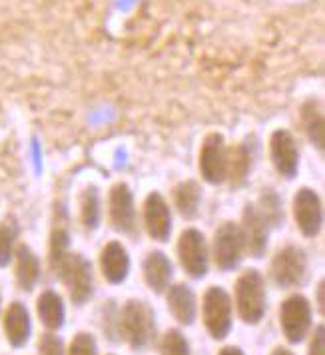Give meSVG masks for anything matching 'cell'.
Segmentation results:
<instances>
[{
    "mask_svg": "<svg viewBox=\"0 0 325 355\" xmlns=\"http://www.w3.org/2000/svg\"><path fill=\"white\" fill-rule=\"evenodd\" d=\"M156 313L148 302L128 300L118 309V336L130 345L132 352H146L156 341Z\"/></svg>",
    "mask_w": 325,
    "mask_h": 355,
    "instance_id": "6da1fadb",
    "label": "cell"
},
{
    "mask_svg": "<svg viewBox=\"0 0 325 355\" xmlns=\"http://www.w3.org/2000/svg\"><path fill=\"white\" fill-rule=\"evenodd\" d=\"M236 309L240 320L247 325H258L265 318L267 309V291H265V277L260 270L249 268L244 270L236 279L234 288Z\"/></svg>",
    "mask_w": 325,
    "mask_h": 355,
    "instance_id": "7a4b0ae2",
    "label": "cell"
},
{
    "mask_svg": "<svg viewBox=\"0 0 325 355\" xmlns=\"http://www.w3.org/2000/svg\"><path fill=\"white\" fill-rule=\"evenodd\" d=\"M56 277L64 284L68 297L74 306H86L94 295V270L92 263L78 252H68L60 261Z\"/></svg>",
    "mask_w": 325,
    "mask_h": 355,
    "instance_id": "3957f363",
    "label": "cell"
},
{
    "mask_svg": "<svg viewBox=\"0 0 325 355\" xmlns=\"http://www.w3.org/2000/svg\"><path fill=\"white\" fill-rule=\"evenodd\" d=\"M202 320L211 339L224 341L234 327L231 297L222 286H210L202 297Z\"/></svg>",
    "mask_w": 325,
    "mask_h": 355,
    "instance_id": "277c9868",
    "label": "cell"
},
{
    "mask_svg": "<svg viewBox=\"0 0 325 355\" xmlns=\"http://www.w3.org/2000/svg\"><path fill=\"white\" fill-rule=\"evenodd\" d=\"M308 254L299 245L279 248L270 263V275L274 284L281 290H293L304 286V282L308 279Z\"/></svg>",
    "mask_w": 325,
    "mask_h": 355,
    "instance_id": "5b68a950",
    "label": "cell"
},
{
    "mask_svg": "<svg viewBox=\"0 0 325 355\" xmlns=\"http://www.w3.org/2000/svg\"><path fill=\"white\" fill-rule=\"evenodd\" d=\"M178 259L182 270L192 279H202L208 275L210 270V245L206 236L195 230V227H186L178 238Z\"/></svg>",
    "mask_w": 325,
    "mask_h": 355,
    "instance_id": "8992f818",
    "label": "cell"
},
{
    "mask_svg": "<svg viewBox=\"0 0 325 355\" xmlns=\"http://www.w3.org/2000/svg\"><path fill=\"white\" fill-rule=\"evenodd\" d=\"M313 309L311 302L304 293H292L279 306V325L283 338L290 343H301L308 338L313 325Z\"/></svg>",
    "mask_w": 325,
    "mask_h": 355,
    "instance_id": "52a82bcc",
    "label": "cell"
},
{
    "mask_svg": "<svg viewBox=\"0 0 325 355\" xmlns=\"http://www.w3.org/2000/svg\"><path fill=\"white\" fill-rule=\"evenodd\" d=\"M245 256V242L242 236L240 224L224 222L216 230L213 242H211V258L218 270L234 272Z\"/></svg>",
    "mask_w": 325,
    "mask_h": 355,
    "instance_id": "ba28073f",
    "label": "cell"
},
{
    "mask_svg": "<svg viewBox=\"0 0 325 355\" xmlns=\"http://www.w3.org/2000/svg\"><path fill=\"white\" fill-rule=\"evenodd\" d=\"M200 176L211 186H220L228 180V144L222 134L211 132L200 148Z\"/></svg>",
    "mask_w": 325,
    "mask_h": 355,
    "instance_id": "9c48e42d",
    "label": "cell"
},
{
    "mask_svg": "<svg viewBox=\"0 0 325 355\" xmlns=\"http://www.w3.org/2000/svg\"><path fill=\"white\" fill-rule=\"evenodd\" d=\"M108 220H110V226L124 236H136L138 232V214H136L134 194H132L130 186L124 182H118L110 188Z\"/></svg>",
    "mask_w": 325,
    "mask_h": 355,
    "instance_id": "30bf717a",
    "label": "cell"
},
{
    "mask_svg": "<svg viewBox=\"0 0 325 355\" xmlns=\"http://www.w3.org/2000/svg\"><path fill=\"white\" fill-rule=\"evenodd\" d=\"M295 226L306 238H315L324 227V204L313 188H299L292 200Z\"/></svg>",
    "mask_w": 325,
    "mask_h": 355,
    "instance_id": "8fae6325",
    "label": "cell"
},
{
    "mask_svg": "<svg viewBox=\"0 0 325 355\" xmlns=\"http://www.w3.org/2000/svg\"><path fill=\"white\" fill-rule=\"evenodd\" d=\"M270 160L276 172L286 180H293L299 172V146L290 130L279 128L270 138Z\"/></svg>",
    "mask_w": 325,
    "mask_h": 355,
    "instance_id": "7c38bea8",
    "label": "cell"
},
{
    "mask_svg": "<svg viewBox=\"0 0 325 355\" xmlns=\"http://www.w3.org/2000/svg\"><path fill=\"white\" fill-rule=\"evenodd\" d=\"M144 230L154 242L166 243L172 234V208L160 192H150L144 200Z\"/></svg>",
    "mask_w": 325,
    "mask_h": 355,
    "instance_id": "4fadbf2b",
    "label": "cell"
},
{
    "mask_svg": "<svg viewBox=\"0 0 325 355\" xmlns=\"http://www.w3.org/2000/svg\"><path fill=\"white\" fill-rule=\"evenodd\" d=\"M240 230H242V236H244L245 254H249L254 259L263 258V254L267 250L270 230L272 227L265 222V218L261 216L254 202L245 204L244 211H242Z\"/></svg>",
    "mask_w": 325,
    "mask_h": 355,
    "instance_id": "5bb4252c",
    "label": "cell"
},
{
    "mask_svg": "<svg viewBox=\"0 0 325 355\" xmlns=\"http://www.w3.org/2000/svg\"><path fill=\"white\" fill-rule=\"evenodd\" d=\"M98 263H100V272L104 275V279L112 286L124 284L130 275V254L118 240L104 243L98 256Z\"/></svg>",
    "mask_w": 325,
    "mask_h": 355,
    "instance_id": "9a60e30c",
    "label": "cell"
},
{
    "mask_svg": "<svg viewBox=\"0 0 325 355\" xmlns=\"http://www.w3.org/2000/svg\"><path fill=\"white\" fill-rule=\"evenodd\" d=\"M2 331L12 347H24L33 336L30 311L22 302H12L2 313Z\"/></svg>",
    "mask_w": 325,
    "mask_h": 355,
    "instance_id": "2e32d148",
    "label": "cell"
},
{
    "mask_svg": "<svg viewBox=\"0 0 325 355\" xmlns=\"http://www.w3.org/2000/svg\"><path fill=\"white\" fill-rule=\"evenodd\" d=\"M70 252V232H68V214H66L64 204H56L54 208V220H52V230H50L49 242V266L50 272L56 274L60 261L66 258Z\"/></svg>",
    "mask_w": 325,
    "mask_h": 355,
    "instance_id": "e0dca14e",
    "label": "cell"
},
{
    "mask_svg": "<svg viewBox=\"0 0 325 355\" xmlns=\"http://www.w3.org/2000/svg\"><path fill=\"white\" fill-rule=\"evenodd\" d=\"M142 275H144V282L150 290L154 293H164V291L170 288L172 284V277H174V266L170 258L160 252V250H154L150 252L144 263H142Z\"/></svg>",
    "mask_w": 325,
    "mask_h": 355,
    "instance_id": "ac0fdd59",
    "label": "cell"
},
{
    "mask_svg": "<svg viewBox=\"0 0 325 355\" xmlns=\"http://www.w3.org/2000/svg\"><path fill=\"white\" fill-rule=\"evenodd\" d=\"M15 279L22 291H33L40 279V259L28 243H17L15 250Z\"/></svg>",
    "mask_w": 325,
    "mask_h": 355,
    "instance_id": "d6986e66",
    "label": "cell"
},
{
    "mask_svg": "<svg viewBox=\"0 0 325 355\" xmlns=\"http://www.w3.org/2000/svg\"><path fill=\"white\" fill-rule=\"evenodd\" d=\"M166 291L168 309L174 315V320L182 325H194L197 318V300L194 290L188 284H174Z\"/></svg>",
    "mask_w": 325,
    "mask_h": 355,
    "instance_id": "ffe728a7",
    "label": "cell"
},
{
    "mask_svg": "<svg viewBox=\"0 0 325 355\" xmlns=\"http://www.w3.org/2000/svg\"><path fill=\"white\" fill-rule=\"evenodd\" d=\"M254 160H256V146L249 140L228 148V180L226 182H229L234 188L244 186L247 176L252 174Z\"/></svg>",
    "mask_w": 325,
    "mask_h": 355,
    "instance_id": "44dd1931",
    "label": "cell"
},
{
    "mask_svg": "<svg viewBox=\"0 0 325 355\" xmlns=\"http://www.w3.org/2000/svg\"><path fill=\"white\" fill-rule=\"evenodd\" d=\"M36 313L40 323L49 331H58L62 329L66 322V307L64 300L58 291L44 290L36 297Z\"/></svg>",
    "mask_w": 325,
    "mask_h": 355,
    "instance_id": "7402d4cb",
    "label": "cell"
},
{
    "mask_svg": "<svg viewBox=\"0 0 325 355\" xmlns=\"http://www.w3.org/2000/svg\"><path fill=\"white\" fill-rule=\"evenodd\" d=\"M299 116H301V128L306 132L309 142L315 146L319 152H324L325 124L324 110H322L319 100L309 98L308 102H304V104H301V110H299Z\"/></svg>",
    "mask_w": 325,
    "mask_h": 355,
    "instance_id": "603a6c76",
    "label": "cell"
},
{
    "mask_svg": "<svg viewBox=\"0 0 325 355\" xmlns=\"http://www.w3.org/2000/svg\"><path fill=\"white\" fill-rule=\"evenodd\" d=\"M172 200L184 220H195L202 206V188L195 180H184L174 188Z\"/></svg>",
    "mask_w": 325,
    "mask_h": 355,
    "instance_id": "cb8c5ba5",
    "label": "cell"
},
{
    "mask_svg": "<svg viewBox=\"0 0 325 355\" xmlns=\"http://www.w3.org/2000/svg\"><path fill=\"white\" fill-rule=\"evenodd\" d=\"M102 220V204L96 186H86L80 196V224L86 232H96Z\"/></svg>",
    "mask_w": 325,
    "mask_h": 355,
    "instance_id": "d4e9b609",
    "label": "cell"
},
{
    "mask_svg": "<svg viewBox=\"0 0 325 355\" xmlns=\"http://www.w3.org/2000/svg\"><path fill=\"white\" fill-rule=\"evenodd\" d=\"M256 208L260 210V214L265 218V222L270 224V227H279L286 220V211H283V204H281V198L276 194V190L272 188H265L261 190L260 200L254 202Z\"/></svg>",
    "mask_w": 325,
    "mask_h": 355,
    "instance_id": "484cf974",
    "label": "cell"
},
{
    "mask_svg": "<svg viewBox=\"0 0 325 355\" xmlns=\"http://www.w3.org/2000/svg\"><path fill=\"white\" fill-rule=\"evenodd\" d=\"M17 240H18V227L15 222L6 220V222H0V268H6L12 256H15V250H17Z\"/></svg>",
    "mask_w": 325,
    "mask_h": 355,
    "instance_id": "4316f807",
    "label": "cell"
},
{
    "mask_svg": "<svg viewBox=\"0 0 325 355\" xmlns=\"http://www.w3.org/2000/svg\"><path fill=\"white\" fill-rule=\"evenodd\" d=\"M160 354L162 355H192V349H190V343L186 336L172 327L164 334V338L160 339Z\"/></svg>",
    "mask_w": 325,
    "mask_h": 355,
    "instance_id": "83f0119b",
    "label": "cell"
},
{
    "mask_svg": "<svg viewBox=\"0 0 325 355\" xmlns=\"http://www.w3.org/2000/svg\"><path fill=\"white\" fill-rule=\"evenodd\" d=\"M118 309L114 300H108L106 304H102V331L104 336L116 343L120 336H118Z\"/></svg>",
    "mask_w": 325,
    "mask_h": 355,
    "instance_id": "f1b7e54d",
    "label": "cell"
},
{
    "mask_svg": "<svg viewBox=\"0 0 325 355\" xmlns=\"http://www.w3.org/2000/svg\"><path fill=\"white\" fill-rule=\"evenodd\" d=\"M66 355H98L96 338L88 331H78L70 341Z\"/></svg>",
    "mask_w": 325,
    "mask_h": 355,
    "instance_id": "f546056e",
    "label": "cell"
},
{
    "mask_svg": "<svg viewBox=\"0 0 325 355\" xmlns=\"http://www.w3.org/2000/svg\"><path fill=\"white\" fill-rule=\"evenodd\" d=\"M38 355H66L64 341L56 336V331H46L38 339Z\"/></svg>",
    "mask_w": 325,
    "mask_h": 355,
    "instance_id": "4dcf8cb0",
    "label": "cell"
},
{
    "mask_svg": "<svg viewBox=\"0 0 325 355\" xmlns=\"http://www.w3.org/2000/svg\"><path fill=\"white\" fill-rule=\"evenodd\" d=\"M308 355H325V327L324 323L315 325L311 339H309Z\"/></svg>",
    "mask_w": 325,
    "mask_h": 355,
    "instance_id": "1f68e13d",
    "label": "cell"
},
{
    "mask_svg": "<svg viewBox=\"0 0 325 355\" xmlns=\"http://www.w3.org/2000/svg\"><path fill=\"white\" fill-rule=\"evenodd\" d=\"M324 293H325V282L322 279V282L317 284V309H319V313H322V315H324V311H325Z\"/></svg>",
    "mask_w": 325,
    "mask_h": 355,
    "instance_id": "d6a6232c",
    "label": "cell"
},
{
    "mask_svg": "<svg viewBox=\"0 0 325 355\" xmlns=\"http://www.w3.org/2000/svg\"><path fill=\"white\" fill-rule=\"evenodd\" d=\"M218 355H245L244 349L242 347H238V345H226L224 349H220V354Z\"/></svg>",
    "mask_w": 325,
    "mask_h": 355,
    "instance_id": "836d02e7",
    "label": "cell"
},
{
    "mask_svg": "<svg viewBox=\"0 0 325 355\" xmlns=\"http://www.w3.org/2000/svg\"><path fill=\"white\" fill-rule=\"evenodd\" d=\"M272 355H295V354H293L292 349H288V347H281V345H279V347H276V349L272 352Z\"/></svg>",
    "mask_w": 325,
    "mask_h": 355,
    "instance_id": "e575fe53",
    "label": "cell"
},
{
    "mask_svg": "<svg viewBox=\"0 0 325 355\" xmlns=\"http://www.w3.org/2000/svg\"><path fill=\"white\" fill-rule=\"evenodd\" d=\"M0 306H2V293H0Z\"/></svg>",
    "mask_w": 325,
    "mask_h": 355,
    "instance_id": "d590c367",
    "label": "cell"
},
{
    "mask_svg": "<svg viewBox=\"0 0 325 355\" xmlns=\"http://www.w3.org/2000/svg\"><path fill=\"white\" fill-rule=\"evenodd\" d=\"M110 355H112V354H110Z\"/></svg>",
    "mask_w": 325,
    "mask_h": 355,
    "instance_id": "8d00e7d4",
    "label": "cell"
}]
</instances>
